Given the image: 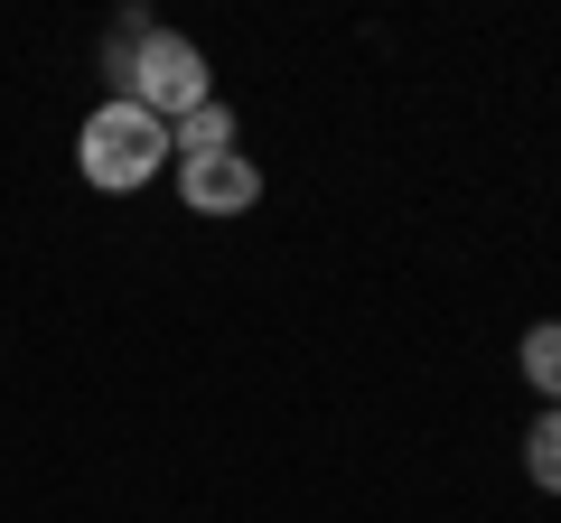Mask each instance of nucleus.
Wrapping results in <instances>:
<instances>
[{
    "label": "nucleus",
    "instance_id": "7ed1b4c3",
    "mask_svg": "<svg viewBox=\"0 0 561 523\" xmlns=\"http://www.w3.org/2000/svg\"><path fill=\"white\" fill-rule=\"evenodd\" d=\"M179 197H187V216H253V206H262V168L243 160V150L179 160Z\"/></svg>",
    "mask_w": 561,
    "mask_h": 523
},
{
    "label": "nucleus",
    "instance_id": "39448f33",
    "mask_svg": "<svg viewBox=\"0 0 561 523\" xmlns=\"http://www.w3.org/2000/svg\"><path fill=\"white\" fill-rule=\"evenodd\" d=\"M169 150H179V160H216V150H234V113H225V103H197L187 121H169Z\"/></svg>",
    "mask_w": 561,
    "mask_h": 523
},
{
    "label": "nucleus",
    "instance_id": "f257e3e1",
    "mask_svg": "<svg viewBox=\"0 0 561 523\" xmlns=\"http://www.w3.org/2000/svg\"><path fill=\"white\" fill-rule=\"evenodd\" d=\"M103 75L122 84V103H140L150 121H187L206 94V57L197 38H179V28H150V20H122L113 47H103Z\"/></svg>",
    "mask_w": 561,
    "mask_h": 523
},
{
    "label": "nucleus",
    "instance_id": "20e7f679",
    "mask_svg": "<svg viewBox=\"0 0 561 523\" xmlns=\"http://www.w3.org/2000/svg\"><path fill=\"white\" fill-rule=\"evenodd\" d=\"M515 364H524V383L542 393V411H561V318H542V327H524V346H515Z\"/></svg>",
    "mask_w": 561,
    "mask_h": 523
},
{
    "label": "nucleus",
    "instance_id": "423d86ee",
    "mask_svg": "<svg viewBox=\"0 0 561 523\" xmlns=\"http://www.w3.org/2000/svg\"><path fill=\"white\" fill-rule=\"evenodd\" d=\"M524 477H534L542 496H561V411H542V421L524 430Z\"/></svg>",
    "mask_w": 561,
    "mask_h": 523
},
{
    "label": "nucleus",
    "instance_id": "f03ea898",
    "mask_svg": "<svg viewBox=\"0 0 561 523\" xmlns=\"http://www.w3.org/2000/svg\"><path fill=\"white\" fill-rule=\"evenodd\" d=\"M76 168H84V187H103V197H131V187H150L169 168V121H150L122 94L94 103L84 131H76Z\"/></svg>",
    "mask_w": 561,
    "mask_h": 523
}]
</instances>
